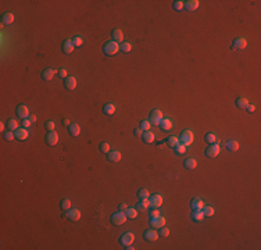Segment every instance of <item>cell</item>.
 <instances>
[{
  "label": "cell",
  "instance_id": "44dd1931",
  "mask_svg": "<svg viewBox=\"0 0 261 250\" xmlns=\"http://www.w3.org/2000/svg\"><path fill=\"white\" fill-rule=\"evenodd\" d=\"M111 36H112V40L114 42H122V39H124V34H122V31L120 29V28H115L114 31L111 32Z\"/></svg>",
  "mask_w": 261,
  "mask_h": 250
},
{
  "label": "cell",
  "instance_id": "ee69618b",
  "mask_svg": "<svg viewBox=\"0 0 261 250\" xmlns=\"http://www.w3.org/2000/svg\"><path fill=\"white\" fill-rule=\"evenodd\" d=\"M100 152H103V153H108V152H110V145H108L107 142L100 143Z\"/></svg>",
  "mask_w": 261,
  "mask_h": 250
},
{
  "label": "cell",
  "instance_id": "836d02e7",
  "mask_svg": "<svg viewBox=\"0 0 261 250\" xmlns=\"http://www.w3.org/2000/svg\"><path fill=\"white\" fill-rule=\"evenodd\" d=\"M7 127H8V131H15V129H18V122H17V120H14V118H10V120L7 121Z\"/></svg>",
  "mask_w": 261,
  "mask_h": 250
},
{
  "label": "cell",
  "instance_id": "e0dca14e",
  "mask_svg": "<svg viewBox=\"0 0 261 250\" xmlns=\"http://www.w3.org/2000/svg\"><path fill=\"white\" fill-rule=\"evenodd\" d=\"M199 6H200V2H199V0H188V2H185V8L188 11L197 10Z\"/></svg>",
  "mask_w": 261,
  "mask_h": 250
},
{
  "label": "cell",
  "instance_id": "6f0895ef",
  "mask_svg": "<svg viewBox=\"0 0 261 250\" xmlns=\"http://www.w3.org/2000/svg\"><path fill=\"white\" fill-rule=\"evenodd\" d=\"M124 249H125V250H133L135 247H132V245H128V246H125Z\"/></svg>",
  "mask_w": 261,
  "mask_h": 250
},
{
  "label": "cell",
  "instance_id": "83f0119b",
  "mask_svg": "<svg viewBox=\"0 0 261 250\" xmlns=\"http://www.w3.org/2000/svg\"><path fill=\"white\" fill-rule=\"evenodd\" d=\"M149 206H150L149 199H146V200H140L139 203H138V206H136V210L138 211H146L147 208H149Z\"/></svg>",
  "mask_w": 261,
  "mask_h": 250
},
{
  "label": "cell",
  "instance_id": "8992f818",
  "mask_svg": "<svg viewBox=\"0 0 261 250\" xmlns=\"http://www.w3.org/2000/svg\"><path fill=\"white\" fill-rule=\"evenodd\" d=\"M46 142L49 146L57 145V142H59V133L56 131H49V133L46 135Z\"/></svg>",
  "mask_w": 261,
  "mask_h": 250
},
{
  "label": "cell",
  "instance_id": "d6a6232c",
  "mask_svg": "<svg viewBox=\"0 0 261 250\" xmlns=\"http://www.w3.org/2000/svg\"><path fill=\"white\" fill-rule=\"evenodd\" d=\"M204 139H206V142H207L208 145H211V143H217V135H215V133H212V132L206 133Z\"/></svg>",
  "mask_w": 261,
  "mask_h": 250
},
{
  "label": "cell",
  "instance_id": "ffe728a7",
  "mask_svg": "<svg viewBox=\"0 0 261 250\" xmlns=\"http://www.w3.org/2000/svg\"><path fill=\"white\" fill-rule=\"evenodd\" d=\"M14 22V15H13V13H4V14L2 15V24L3 25H10Z\"/></svg>",
  "mask_w": 261,
  "mask_h": 250
},
{
  "label": "cell",
  "instance_id": "4dcf8cb0",
  "mask_svg": "<svg viewBox=\"0 0 261 250\" xmlns=\"http://www.w3.org/2000/svg\"><path fill=\"white\" fill-rule=\"evenodd\" d=\"M201 211H203V214H204V217H212L215 214L214 207H211V206H203Z\"/></svg>",
  "mask_w": 261,
  "mask_h": 250
},
{
  "label": "cell",
  "instance_id": "8fae6325",
  "mask_svg": "<svg viewBox=\"0 0 261 250\" xmlns=\"http://www.w3.org/2000/svg\"><path fill=\"white\" fill-rule=\"evenodd\" d=\"M143 238H144V240H147V242H154V240H157V238H159V233H157L153 228L146 229L143 232Z\"/></svg>",
  "mask_w": 261,
  "mask_h": 250
},
{
  "label": "cell",
  "instance_id": "4fadbf2b",
  "mask_svg": "<svg viewBox=\"0 0 261 250\" xmlns=\"http://www.w3.org/2000/svg\"><path fill=\"white\" fill-rule=\"evenodd\" d=\"M67 218L71 220V221H78L81 218V211L78 208H70L68 211H67Z\"/></svg>",
  "mask_w": 261,
  "mask_h": 250
},
{
  "label": "cell",
  "instance_id": "816d5d0a",
  "mask_svg": "<svg viewBox=\"0 0 261 250\" xmlns=\"http://www.w3.org/2000/svg\"><path fill=\"white\" fill-rule=\"evenodd\" d=\"M133 133H135V136H142L143 135V131H142L140 128H136V129L133 131Z\"/></svg>",
  "mask_w": 261,
  "mask_h": 250
},
{
  "label": "cell",
  "instance_id": "52a82bcc",
  "mask_svg": "<svg viewBox=\"0 0 261 250\" xmlns=\"http://www.w3.org/2000/svg\"><path fill=\"white\" fill-rule=\"evenodd\" d=\"M150 225L153 228H161V227L165 225V218L161 216H157V217H151L150 218Z\"/></svg>",
  "mask_w": 261,
  "mask_h": 250
},
{
  "label": "cell",
  "instance_id": "5bb4252c",
  "mask_svg": "<svg viewBox=\"0 0 261 250\" xmlns=\"http://www.w3.org/2000/svg\"><path fill=\"white\" fill-rule=\"evenodd\" d=\"M15 111H17V115L20 118H27L28 115H29V110H28V107L25 104H20V106H17V108H15Z\"/></svg>",
  "mask_w": 261,
  "mask_h": 250
},
{
  "label": "cell",
  "instance_id": "277c9868",
  "mask_svg": "<svg viewBox=\"0 0 261 250\" xmlns=\"http://www.w3.org/2000/svg\"><path fill=\"white\" fill-rule=\"evenodd\" d=\"M204 154L207 157H210V159L217 157L218 154H220V145H217V143H211V145H208V147L204 150Z\"/></svg>",
  "mask_w": 261,
  "mask_h": 250
},
{
  "label": "cell",
  "instance_id": "9a60e30c",
  "mask_svg": "<svg viewBox=\"0 0 261 250\" xmlns=\"http://www.w3.org/2000/svg\"><path fill=\"white\" fill-rule=\"evenodd\" d=\"M14 135H15V138H17L18 140H25L28 136H29V133H28L27 128H18V129L14 131Z\"/></svg>",
  "mask_w": 261,
  "mask_h": 250
},
{
  "label": "cell",
  "instance_id": "4316f807",
  "mask_svg": "<svg viewBox=\"0 0 261 250\" xmlns=\"http://www.w3.org/2000/svg\"><path fill=\"white\" fill-rule=\"evenodd\" d=\"M183 165H185L186 169H195L196 165H197V161H196L195 159H186L185 161H183Z\"/></svg>",
  "mask_w": 261,
  "mask_h": 250
},
{
  "label": "cell",
  "instance_id": "cb8c5ba5",
  "mask_svg": "<svg viewBox=\"0 0 261 250\" xmlns=\"http://www.w3.org/2000/svg\"><path fill=\"white\" fill-rule=\"evenodd\" d=\"M103 113H104L106 115H112L115 113V106L112 103H106L104 106H103Z\"/></svg>",
  "mask_w": 261,
  "mask_h": 250
},
{
  "label": "cell",
  "instance_id": "484cf974",
  "mask_svg": "<svg viewBox=\"0 0 261 250\" xmlns=\"http://www.w3.org/2000/svg\"><path fill=\"white\" fill-rule=\"evenodd\" d=\"M142 138H143L144 143H153V140H154V138H156V136H154V133L151 132V131H144Z\"/></svg>",
  "mask_w": 261,
  "mask_h": 250
},
{
  "label": "cell",
  "instance_id": "c3c4849f",
  "mask_svg": "<svg viewBox=\"0 0 261 250\" xmlns=\"http://www.w3.org/2000/svg\"><path fill=\"white\" fill-rule=\"evenodd\" d=\"M170 235V229L165 227H161L160 228V236H168Z\"/></svg>",
  "mask_w": 261,
  "mask_h": 250
},
{
  "label": "cell",
  "instance_id": "7bdbcfd3",
  "mask_svg": "<svg viewBox=\"0 0 261 250\" xmlns=\"http://www.w3.org/2000/svg\"><path fill=\"white\" fill-rule=\"evenodd\" d=\"M72 43H74V46H75V47L82 46L83 39H82V38H79V36H74V38H72Z\"/></svg>",
  "mask_w": 261,
  "mask_h": 250
},
{
  "label": "cell",
  "instance_id": "8d00e7d4",
  "mask_svg": "<svg viewBox=\"0 0 261 250\" xmlns=\"http://www.w3.org/2000/svg\"><path fill=\"white\" fill-rule=\"evenodd\" d=\"M247 104H249V100H247L246 97H238L236 99V106H238V107L244 108Z\"/></svg>",
  "mask_w": 261,
  "mask_h": 250
},
{
  "label": "cell",
  "instance_id": "7402d4cb",
  "mask_svg": "<svg viewBox=\"0 0 261 250\" xmlns=\"http://www.w3.org/2000/svg\"><path fill=\"white\" fill-rule=\"evenodd\" d=\"M54 74H56V70L54 68H46L42 72V78H43L44 81H50V79H53Z\"/></svg>",
  "mask_w": 261,
  "mask_h": 250
},
{
  "label": "cell",
  "instance_id": "f907efd6",
  "mask_svg": "<svg viewBox=\"0 0 261 250\" xmlns=\"http://www.w3.org/2000/svg\"><path fill=\"white\" fill-rule=\"evenodd\" d=\"M244 108H246L247 111H250V113H253V111L256 110V106H254V104H247V106H246V107H244Z\"/></svg>",
  "mask_w": 261,
  "mask_h": 250
},
{
  "label": "cell",
  "instance_id": "bcb514c9",
  "mask_svg": "<svg viewBox=\"0 0 261 250\" xmlns=\"http://www.w3.org/2000/svg\"><path fill=\"white\" fill-rule=\"evenodd\" d=\"M15 138V135H14V132L13 131H7V132L4 133V139L6 140H13Z\"/></svg>",
  "mask_w": 261,
  "mask_h": 250
},
{
  "label": "cell",
  "instance_id": "1f68e13d",
  "mask_svg": "<svg viewBox=\"0 0 261 250\" xmlns=\"http://www.w3.org/2000/svg\"><path fill=\"white\" fill-rule=\"evenodd\" d=\"M138 197H139V200H146V199H149L150 197L149 190H147V189H144V188L139 189V190H138Z\"/></svg>",
  "mask_w": 261,
  "mask_h": 250
},
{
  "label": "cell",
  "instance_id": "74e56055",
  "mask_svg": "<svg viewBox=\"0 0 261 250\" xmlns=\"http://www.w3.org/2000/svg\"><path fill=\"white\" fill-rule=\"evenodd\" d=\"M172 7H174V10L181 11V10H183V8H185V2H182V0H176V2H174Z\"/></svg>",
  "mask_w": 261,
  "mask_h": 250
},
{
  "label": "cell",
  "instance_id": "ab89813d",
  "mask_svg": "<svg viewBox=\"0 0 261 250\" xmlns=\"http://www.w3.org/2000/svg\"><path fill=\"white\" fill-rule=\"evenodd\" d=\"M60 207H61V210H70L71 208V200L70 199H63L61 203H60Z\"/></svg>",
  "mask_w": 261,
  "mask_h": 250
},
{
  "label": "cell",
  "instance_id": "d590c367",
  "mask_svg": "<svg viewBox=\"0 0 261 250\" xmlns=\"http://www.w3.org/2000/svg\"><path fill=\"white\" fill-rule=\"evenodd\" d=\"M125 214H127L128 218H136V217H138V210H136V208L128 207V210L125 211Z\"/></svg>",
  "mask_w": 261,
  "mask_h": 250
},
{
  "label": "cell",
  "instance_id": "f5cc1de1",
  "mask_svg": "<svg viewBox=\"0 0 261 250\" xmlns=\"http://www.w3.org/2000/svg\"><path fill=\"white\" fill-rule=\"evenodd\" d=\"M150 216H151V217H157V216H160V211L157 210V208H153V210H151V213H150Z\"/></svg>",
  "mask_w": 261,
  "mask_h": 250
},
{
  "label": "cell",
  "instance_id": "7dc6e473",
  "mask_svg": "<svg viewBox=\"0 0 261 250\" xmlns=\"http://www.w3.org/2000/svg\"><path fill=\"white\" fill-rule=\"evenodd\" d=\"M21 125H22V128H27V129H28V128H29L31 125H32V121L29 120V118H24V120H22V124H21Z\"/></svg>",
  "mask_w": 261,
  "mask_h": 250
},
{
  "label": "cell",
  "instance_id": "e575fe53",
  "mask_svg": "<svg viewBox=\"0 0 261 250\" xmlns=\"http://www.w3.org/2000/svg\"><path fill=\"white\" fill-rule=\"evenodd\" d=\"M227 149L231 150V152H236V150L239 149V143H238L236 140H229V142L227 143Z\"/></svg>",
  "mask_w": 261,
  "mask_h": 250
},
{
  "label": "cell",
  "instance_id": "9f6ffc18",
  "mask_svg": "<svg viewBox=\"0 0 261 250\" xmlns=\"http://www.w3.org/2000/svg\"><path fill=\"white\" fill-rule=\"evenodd\" d=\"M63 124H64V125H71V124H70V120H68V118H64V120H63Z\"/></svg>",
  "mask_w": 261,
  "mask_h": 250
},
{
  "label": "cell",
  "instance_id": "3957f363",
  "mask_svg": "<svg viewBox=\"0 0 261 250\" xmlns=\"http://www.w3.org/2000/svg\"><path fill=\"white\" fill-rule=\"evenodd\" d=\"M127 214L124 213V211H117V213H114L111 216V222L112 225H122V224L127 221Z\"/></svg>",
  "mask_w": 261,
  "mask_h": 250
},
{
  "label": "cell",
  "instance_id": "30bf717a",
  "mask_svg": "<svg viewBox=\"0 0 261 250\" xmlns=\"http://www.w3.org/2000/svg\"><path fill=\"white\" fill-rule=\"evenodd\" d=\"M149 203L153 208H159L163 204V196L161 195H153L149 197Z\"/></svg>",
  "mask_w": 261,
  "mask_h": 250
},
{
  "label": "cell",
  "instance_id": "681fc988",
  "mask_svg": "<svg viewBox=\"0 0 261 250\" xmlns=\"http://www.w3.org/2000/svg\"><path fill=\"white\" fill-rule=\"evenodd\" d=\"M59 75L61 76V78L65 79L67 76H68V75H67V70H65V68H60V70H59Z\"/></svg>",
  "mask_w": 261,
  "mask_h": 250
},
{
  "label": "cell",
  "instance_id": "603a6c76",
  "mask_svg": "<svg viewBox=\"0 0 261 250\" xmlns=\"http://www.w3.org/2000/svg\"><path fill=\"white\" fill-rule=\"evenodd\" d=\"M68 132H70L71 136H79V133H81L79 125L78 124H71V125H68Z\"/></svg>",
  "mask_w": 261,
  "mask_h": 250
},
{
  "label": "cell",
  "instance_id": "d6986e66",
  "mask_svg": "<svg viewBox=\"0 0 261 250\" xmlns=\"http://www.w3.org/2000/svg\"><path fill=\"white\" fill-rule=\"evenodd\" d=\"M203 206H204V204H203V200L200 197H193L191 200V207L193 210H201Z\"/></svg>",
  "mask_w": 261,
  "mask_h": 250
},
{
  "label": "cell",
  "instance_id": "f35d334b",
  "mask_svg": "<svg viewBox=\"0 0 261 250\" xmlns=\"http://www.w3.org/2000/svg\"><path fill=\"white\" fill-rule=\"evenodd\" d=\"M120 50H121V52H124V53H129L132 50V44L128 43V42H122L121 46H120Z\"/></svg>",
  "mask_w": 261,
  "mask_h": 250
},
{
  "label": "cell",
  "instance_id": "7c38bea8",
  "mask_svg": "<svg viewBox=\"0 0 261 250\" xmlns=\"http://www.w3.org/2000/svg\"><path fill=\"white\" fill-rule=\"evenodd\" d=\"M61 49H63V52L65 54H70L74 52V49H75V46H74L72 43V39H65L63 42V44H61Z\"/></svg>",
  "mask_w": 261,
  "mask_h": 250
},
{
  "label": "cell",
  "instance_id": "6da1fadb",
  "mask_svg": "<svg viewBox=\"0 0 261 250\" xmlns=\"http://www.w3.org/2000/svg\"><path fill=\"white\" fill-rule=\"evenodd\" d=\"M120 50V44L114 40H110V42H106L103 44V52H104L106 56H114V54L118 53Z\"/></svg>",
  "mask_w": 261,
  "mask_h": 250
},
{
  "label": "cell",
  "instance_id": "d4e9b609",
  "mask_svg": "<svg viewBox=\"0 0 261 250\" xmlns=\"http://www.w3.org/2000/svg\"><path fill=\"white\" fill-rule=\"evenodd\" d=\"M160 128L163 131H168L172 128V121L170 120V118H163L161 120V122H160Z\"/></svg>",
  "mask_w": 261,
  "mask_h": 250
},
{
  "label": "cell",
  "instance_id": "f546056e",
  "mask_svg": "<svg viewBox=\"0 0 261 250\" xmlns=\"http://www.w3.org/2000/svg\"><path fill=\"white\" fill-rule=\"evenodd\" d=\"M167 145L174 149V147H176V146L179 145V139L176 136H174V135L172 136H168V138H167Z\"/></svg>",
  "mask_w": 261,
  "mask_h": 250
},
{
  "label": "cell",
  "instance_id": "11a10c76",
  "mask_svg": "<svg viewBox=\"0 0 261 250\" xmlns=\"http://www.w3.org/2000/svg\"><path fill=\"white\" fill-rule=\"evenodd\" d=\"M29 120L32 121V122H35V121H36V115H35V114H31V117H29Z\"/></svg>",
  "mask_w": 261,
  "mask_h": 250
},
{
  "label": "cell",
  "instance_id": "2e32d148",
  "mask_svg": "<svg viewBox=\"0 0 261 250\" xmlns=\"http://www.w3.org/2000/svg\"><path fill=\"white\" fill-rule=\"evenodd\" d=\"M64 86H65V89H68V91H74V89L76 88V79L74 78V76H67V78L64 79Z\"/></svg>",
  "mask_w": 261,
  "mask_h": 250
},
{
  "label": "cell",
  "instance_id": "b9f144b4",
  "mask_svg": "<svg viewBox=\"0 0 261 250\" xmlns=\"http://www.w3.org/2000/svg\"><path fill=\"white\" fill-rule=\"evenodd\" d=\"M174 149H175V153H176V154H179V156L183 154V153L186 152V146H185V145H181V143H179V145L176 146V147H174Z\"/></svg>",
  "mask_w": 261,
  "mask_h": 250
},
{
  "label": "cell",
  "instance_id": "db71d44e",
  "mask_svg": "<svg viewBox=\"0 0 261 250\" xmlns=\"http://www.w3.org/2000/svg\"><path fill=\"white\" fill-rule=\"evenodd\" d=\"M118 208H120V211H124V213H125V211L128 210V206L125 203H122V204H120V207H118Z\"/></svg>",
  "mask_w": 261,
  "mask_h": 250
},
{
  "label": "cell",
  "instance_id": "5b68a950",
  "mask_svg": "<svg viewBox=\"0 0 261 250\" xmlns=\"http://www.w3.org/2000/svg\"><path fill=\"white\" fill-rule=\"evenodd\" d=\"M163 113L159 110V108H156V110H153L150 113V124L151 125H160V122H161V120H163Z\"/></svg>",
  "mask_w": 261,
  "mask_h": 250
},
{
  "label": "cell",
  "instance_id": "f6af8a7d",
  "mask_svg": "<svg viewBox=\"0 0 261 250\" xmlns=\"http://www.w3.org/2000/svg\"><path fill=\"white\" fill-rule=\"evenodd\" d=\"M44 127L47 128V131H54V128H56V124H54V121H46Z\"/></svg>",
  "mask_w": 261,
  "mask_h": 250
},
{
  "label": "cell",
  "instance_id": "ba28073f",
  "mask_svg": "<svg viewBox=\"0 0 261 250\" xmlns=\"http://www.w3.org/2000/svg\"><path fill=\"white\" fill-rule=\"evenodd\" d=\"M246 46H247V42L244 38H236V39H233V42H232V49L243 50L246 49Z\"/></svg>",
  "mask_w": 261,
  "mask_h": 250
},
{
  "label": "cell",
  "instance_id": "7a4b0ae2",
  "mask_svg": "<svg viewBox=\"0 0 261 250\" xmlns=\"http://www.w3.org/2000/svg\"><path fill=\"white\" fill-rule=\"evenodd\" d=\"M179 139V143L181 145H185V146H189L193 143V132L189 129H185L181 132V136L178 138Z\"/></svg>",
  "mask_w": 261,
  "mask_h": 250
},
{
  "label": "cell",
  "instance_id": "ac0fdd59",
  "mask_svg": "<svg viewBox=\"0 0 261 250\" xmlns=\"http://www.w3.org/2000/svg\"><path fill=\"white\" fill-rule=\"evenodd\" d=\"M107 159L110 160V161L112 163H117V161H120V160L122 159V156H121V153L120 152H117V150H110V152L107 153Z\"/></svg>",
  "mask_w": 261,
  "mask_h": 250
},
{
  "label": "cell",
  "instance_id": "f1b7e54d",
  "mask_svg": "<svg viewBox=\"0 0 261 250\" xmlns=\"http://www.w3.org/2000/svg\"><path fill=\"white\" fill-rule=\"evenodd\" d=\"M203 218H204V214H203L201 210H193V213H192V220L193 221L199 222V221H201Z\"/></svg>",
  "mask_w": 261,
  "mask_h": 250
},
{
  "label": "cell",
  "instance_id": "60d3db41",
  "mask_svg": "<svg viewBox=\"0 0 261 250\" xmlns=\"http://www.w3.org/2000/svg\"><path fill=\"white\" fill-rule=\"evenodd\" d=\"M150 128H151V124H150V121L149 120H144V121H142L140 122V129L143 131H150Z\"/></svg>",
  "mask_w": 261,
  "mask_h": 250
},
{
  "label": "cell",
  "instance_id": "680465c9",
  "mask_svg": "<svg viewBox=\"0 0 261 250\" xmlns=\"http://www.w3.org/2000/svg\"><path fill=\"white\" fill-rule=\"evenodd\" d=\"M0 129L4 131V124H3V122H0Z\"/></svg>",
  "mask_w": 261,
  "mask_h": 250
},
{
  "label": "cell",
  "instance_id": "9c48e42d",
  "mask_svg": "<svg viewBox=\"0 0 261 250\" xmlns=\"http://www.w3.org/2000/svg\"><path fill=\"white\" fill-rule=\"evenodd\" d=\"M135 240V235L132 232H125L124 235L121 236L120 242L122 246H128V245H132V242Z\"/></svg>",
  "mask_w": 261,
  "mask_h": 250
}]
</instances>
